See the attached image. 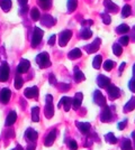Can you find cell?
Listing matches in <instances>:
<instances>
[{"instance_id":"cell-6","label":"cell","mask_w":135,"mask_h":150,"mask_svg":"<svg viewBox=\"0 0 135 150\" xmlns=\"http://www.w3.org/2000/svg\"><path fill=\"white\" fill-rule=\"evenodd\" d=\"M9 77V66L7 63H2L0 67V82L7 81Z\"/></svg>"},{"instance_id":"cell-30","label":"cell","mask_w":135,"mask_h":150,"mask_svg":"<svg viewBox=\"0 0 135 150\" xmlns=\"http://www.w3.org/2000/svg\"><path fill=\"white\" fill-rule=\"evenodd\" d=\"M131 11H132L131 6H130V5H125L124 8H123V10H122V17H123V18L128 17V16L131 15Z\"/></svg>"},{"instance_id":"cell-28","label":"cell","mask_w":135,"mask_h":150,"mask_svg":"<svg viewBox=\"0 0 135 150\" xmlns=\"http://www.w3.org/2000/svg\"><path fill=\"white\" fill-rule=\"evenodd\" d=\"M105 140L107 141L108 143H110V145H113V143H114V145L117 143V138L115 137L114 133H111V132H110V133H107V135L105 136Z\"/></svg>"},{"instance_id":"cell-11","label":"cell","mask_w":135,"mask_h":150,"mask_svg":"<svg viewBox=\"0 0 135 150\" xmlns=\"http://www.w3.org/2000/svg\"><path fill=\"white\" fill-rule=\"evenodd\" d=\"M97 83H98V85H99L100 87H104V89H107L108 86L111 84L109 77L105 76V75H99L98 79H97Z\"/></svg>"},{"instance_id":"cell-46","label":"cell","mask_w":135,"mask_h":150,"mask_svg":"<svg viewBox=\"0 0 135 150\" xmlns=\"http://www.w3.org/2000/svg\"><path fill=\"white\" fill-rule=\"evenodd\" d=\"M27 150H35V145H30L27 147Z\"/></svg>"},{"instance_id":"cell-32","label":"cell","mask_w":135,"mask_h":150,"mask_svg":"<svg viewBox=\"0 0 135 150\" xmlns=\"http://www.w3.org/2000/svg\"><path fill=\"white\" fill-rule=\"evenodd\" d=\"M91 36H92V33H91V30L88 29V28H86V29H83V30L81 31V37H82L83 39H89Z\"/></svg>"},{"instance_id":"cell-8","label":"cell","mask_w":135,"mask_h":150,"mask_svg":"<svg viewBox=\"0 0 135 150\" xmlns=\"http://www.w3.org/2000/svg\"><path fill=\"white\" fill-rule=\"evenodd\" d=\"M113 118V114H111V111H110V108L105 105L104 109H103V112L100 114V119L103 122H109Z\"/></svg>"},{"instance_id":"cell-2","label":"cell","mask_w":135,"mask_h":150,"mask_svg":"<svg viewBox=\"0 0 135 150\" xmlns=\"http://www.w3.org/2000/svg\"><path fill=\"white\" fill-rule=\"evenodd\" d=\"M43 30L38 27H35L34 29V33H33V36H32V46L36 47L42 41V37H43Z\"/></svg>"},{"instance_id":"cell-1","label":"cell","mask_w":135,"mask_h":150,"mask_svg":"<svg viewBox=\"0 0 135 150\" xmlns=\"http://www.w3.org/2000/svg\"><path fill=\"white\" fill-rule=\"evenodd\" d=\"M36 63L40 65V67L45 68L47 66L51 65V61H50V57H49V54L47 53H41V54L37 55L36 57Z\"/></svg>"},{"instance_id":"cell-48","label":"cell","mask_w":135,"mask_h":150,"mask_svg":"<svg viewBox=\"0 0 135 150\" xmlns=\"http://www.w3.org/2000/svg\"><path fill=\"white\" fill-rule=\"evenodd\" d=\"M125 65H126L125 63H122V64H121V67H119V71H123V69H124V67H125Z\"/></svg>"},{"instance_id":"cell-12","label":"cell","mask_w":135,"mask_h":150,"mask_svg":"<svg viewBox=\"0 0 135 150\" xmlns=\"http://www.w3.org/2000/svg\"><path fill=\"white\" fill-rule=\"evenodd\" d=\"M76 125L78 127V129L80 130L81 133H84V135L89 133V131H90V129H91L90 123L88 122H76Z\"/></svg>"},{"instance_id":"cell-45","label":"cell","mask_w":135,"mask_h":150,"mask_svg":"<svg viewBox=\"0 0 135 150\" xmlns=\"http://www.w3.org/2000/svg\"><path fill=\"white\" fill-rule=\"evenodd\" d=\"M50 83H51L52 85H55V84H56V82H55V77H54L53 74L50 75Z\"/></svg>"},{"instance_id":"cell-36","label":"cell","mask_w":135,"mask_h":150,"mask_svg":"<svg viewBox=\"0 0 135 150\" xmlns=\"http://www.w3.org/2000/svg\"><path fill=\"white\" fill-rule=\"evenodd\" d=\"M23 83H24V81H23V79H22L19 75H17V76L15 77V87H16L17 90H19V89L23 86Z\"/></svg>"},{"instance_id":"cell-47","label":"cell","mask_w":135,"mask_h":150,"mask_svg":"<svg viewBox=\"0 0 135 150\" xmlns=\"http://www.w3.org/2000/svg\"><path fill=\"white\" fill-rule=\"evenodd\" d=\"M18 1H19V3H20V5H24V6H26L27 0H18Z\"/></svg>"},{"instance_id":"cell-4","label":"cell","mask_w":135,"mask_h":150,"mask_svg":"<svg viewBox=\"0 0 135 150\" xmlns=\"http://www.w3.org/2000/svg\"><path fill=\"white\" fill-rule=\"evenodd\" d=\"M71 37H72V31H71V30H64V31H62V33L60 34V36H59V44H60V46L64 47L68 43H69V41L71 39Z\"/></svg>"},{"instance_id":"cell-51","label":"cell","mask_w":135,"mask_h":150,"mask_svg":"<svg viewBox=\"0 0 135 150\" xmlns=\"http://www.w3.org/2000/svg\"><path fill=\"white\" fill-rule=\"evenodd\" d=\"M133 74H134V76H135V64H134V66H133Z\"/></svg>"},{"instance_id":"cell-42","label":"cell","mask_w":135,"mask_h":150,"mask_svg":"<svg viewBox=\"0 0 135 150\" xmlns=\"http://www.w3.org/2000/svg\"><path fill=\"white\" fill-rule=\"evenodd\" d=\"M126 125H127V120H124L123 122L118 123V129L119 130H124L126 128Z\"/></svg>"},{"instance_id":"cell-7","label":"cell","mask_w":135,"mask_h":150,"mask_svg":"<svg viewBox=\"0 0 135 150\" xmlns=\"http://www.w3.org/2000/svg\"><path fill=\"white\" fill-rule=\"evenodd\" d=\"M94 100H95V103L100 105V107H105L106 105V99L105 96L101 94L100 91H95L94 92Z\"/></svg>"},{"instance_id":"cell-40","label":"cell","mask_w":135,"mask_h":150,"mask_svg":"<svg viewBox=\"0 0 135 150\" xmlns=\"http://www.w3.org/2000/svg\"><path fill=\"white\" fill-rule=\"evenodd\" d=\"M101 17H103L104 23H105L106 25H109V24H110V17H109V15L108 14H103L101 15Z\"/></svg>"},{"instance_id":"cell-31","label":"cell","mask_w":135,"mask_h":150,"mask_svg":"<svg viewBox=\"0 0 135 150\" xmlns=\"http://www.w3.org/2000/svg\"><path fill=\"white\" fill-rule=\"evenodd\" d=\"M40 16H41V14L37 8H33V9L30 10V17H32L33 20H35V21L38 20V19H40Z\"/></svg>"},{"instance_id":"cell-37","label":"cell","mask_w":135,"mask_h":150,"mask_svg":"<svg viewBox=\"0 0 135 150\" xmlns=\"http://www.w3.org/2000/svg\"><path fill=\"white\" fill-rule=\"evenodd\" d=\"M130 37H127V36H123L119 38V45L121 46H127L128 45V43H130Z\"/></svg>"},{"instance_id":"cell-50","label":"cell","mask_w":135,"mask_h":150,"mask_svg":"<svg viewBox=\"0 0 135 150\" xmlns=\"http://www.w3.org/2000/svg\"><path fill=\"white\" fill-rule=\"evenodd\" d=\"M14 150H23V148H22L20 146H17V147H16V148H15Z\"/></svg>"},{"instance_id":"cell-26","label":"cell","mask_w":135,"mask_h":150,"mask_svg":"<svg viewBox=\"0 0 135 150\" xmlns=\"http://www.w3.org/2000/svg\"><path fill=\"white\" fill-rule=\"evenodd\" d=\"M101 63H103V56L100 55H97L94 58V62H92V65L96 69H99L100 66H101Z\"/></svg>"},{"instance_id":"cell-39","label":"cell","mask_w":135,"mask_h":150,"mask_svg":"<svg viewBox=\"0 0 135 150\" xmlns=\"http://www.w3.org/2000/svg\"><path fill=\"white\" fill-rule=\"evenodd\" d=\"M128 87H130V90L133 92V93H135V76L130 81V84H128Z\"/></svg>"},{"instance_id":"cell-19","label":"cell","mask_w":135,"mask_h":150,"mask_svg":"<svg viewBox=\"0 0 135 150\" xmlns=\"http://www.w3.org/2000/svg\"><path fill=\"white\" fill-rule=\"evenodd\" d=\"M25 137H26V139L28 141H35L37 139L38 135L34 129H28L26 131V133H25Z\"/></svg>"},{"instance_id":"cell-15","label":"cell","mask_w":135,"mask_h":150,"mask_svg":"<svg viewBox=\"0 0 135 150\" xmlns=\"http://www.w3.org/2000/svg\"><path fill=\"white\" fill-rule=\"evenodd\" d=\"M82 97H83V95H82V93H80V92L77 93V94L74 95V99L72 100V108H73L74 110H78L81 107Z\"/></svg>"},{"instance_id":"cell-27","label":"cell","mask_w":135,"mask_h":150,"mask_svg":"<svg viewBox=\"0 0 135 150\" xmlns=\"http://www.w3.org/2000/svg\"><path fill=\"white\" fill-rule=\"evenodd\" d=\"M122 150H133V145L130 139H125L122 142Z\"/></svg>"},{"instance_id":"cell-14","label":"cell","mask_w":135,"mask_h":150,"mask_svg":"<svg viewBox=\"0 0 135 150\" xmlns=\"http://www.w3.org/2000/svg\"><path fill=\"white\" fill-rule=\"evenodd\" d=\"M38 95V89L36 86L33 87H28L25 90V96L28 99H33V97H37Z\"/></svg>"},{"instance_id":"cell-23","label":"cell","mask_w":135,"mask_h":150,"mask_svg":"<svg viewBox=\"0 0 135 150\" xmlns=\"http://www.w3.org/2000/svg\"><path fill=\"white\" fill-rule=\"evenodd\" d=\"M84 79H86V76L83 75V73L81 72L80 69L76 68L74 69V80H76V82H82Z\"/></svg>"},{"instance_id":"cell-38","label":"cell","mask_w":135,"mask_h":150,"mask_svg":"<svg viewBox=\"0 0 135 150\" xmlns=\"http://www.w3.org/2000/svg\"><path fill=\"white\" fill-rule=\"evenodd\" d=\"M69 148H70V150H77V149H78L77 141H74V140H71V141L69 142Z\"/></svg>"},{"instance_id":"cell-25","label":"cell","mask_w":135,"mask_h":150,"mask_svg":"<svg viewBox=\"0 0 135 150\" xmlns=\"http://www.w3.org/2000/svg\"><path fill=\"white\" fill-rule=\"evenodd\" d=\"M78 6V0H68V10L69 13H73Z\"/></svg>"},{"instance_id":"cell-18","label":"cell","mask_w":135,"mask_h":150,"mask_svg":"<svg viewBox=\"0 0 135 150\" xmlns=\"http://www.w3.org/2000/svg\"><path fill=\"white\" fill-rule=\"evenodd\" d=\"M55 137H56V132H55V130H52L47 136H46V139H45V146H47V147H50V146H52L53 145V142L55 141Z\"/></svg>"},{"instance_id":"cell-35","label":"cell","mask_w":135,"mask_h":150,"mask_svg":"<svg viewBox=\"0 0 135 150\" xmlns=\"http://www.w3.org/2000/svg\"><path fill=\"white\" fill-rule=\"evenodd\" d=\"M113 52H114V54L116 55V56H119L123 53V48H122V46L119 44H115L113 46Z\"/></svg>"},{"instance_id":"cell-34","label":"cell","mask_w":135,"mask_h":150,"mask_svg":"<svg viewBox=\"0 0 135 150\" xmlns=\"http://www.w3.org/2000/svg\"><path fill=\"white\" fill-rule=\"evenodd\" d=\"M114 66H115V62L114 61H110V59H107L105 63H104V68L106 69V71H111L113 68H114Z\"/></svg>"},{"instance_id":"cell-20","label":"cell","mask_w":135,"mask_h":150,"mask_svg":"<svg viewBox=\"0 0 135 150\" xmlns=\"http://www.w3.org/2000/svg\"><path fill=\"white\" fill-rule=\"evenodd\" d=\"M16 119H17V114H16V112H15V111H11V112L8 114L7 119H6V125L9 127V125L14 124L15 121H16Z\"/></svg>"},{"instance_id":"cell-16","label":"cell","mask_w":135,"mask_h":150,"mask_svg":"<svg viewBox=\"0 0 135 150\" xmlns=\"http://www.w3.org/2000/svg\"><path fill=\"white\" fill-rule=\"evenodd\" d=\"M104 5H105V7H106L107 11H109V13L115 14V13H117V11H118V7H117L114 2H111L110 0H105V1H104Z\"/></svg>"},{"instance_id":"cell-41","label":"cell","mask_w":135,"mask_h":150,"mask_svg":"<svg viewBox=\"0 0 135 150\" xmlns=\"http://www.w3.org/2000/svg\"><path fill=\"white\" fill-rule=\"evenodd\" d=\"M40 5L42 6V8L47 9V8L51 7V1H49V0H46V1H42V3H40Z\"/></svg>"},{"instance_id":"cell-22","label":"cell","mask_w":135,"mask_h":150,"mask_svg":"<svg viewBox=\"0 0 135 150\" xmlns=\"http://www.w3.org/2000/svg\"><path fill=\"white\" fill-rule=\"evenodd\" d=\"M135 109V97H131V100L125 104V107H124V111L125 112H130V111H132V110Z\"/></svg>"},{"instance_id":"cell-43","label":"cell","mask_w":135,"mask_h":150,"mask_svg":"<svg viewBox=\"0 0 135 150\" xmlns=\"http://www.w3.org/2000/svg\"><path fill=\"white\" fill-rule=\"evenodd\" d=\"M55 41H56V36L53 35V36H51V38H50V41H49V45L53 46L54 44H55Z\"/></svg>"},{"instance_id":"cell-17","label":"cell","mask_w":135,"mask_h":150,"mask_svg":"<svg viewBox=\"0 0 135 150\" xmlns=\"http://www.w3.org/2000/svg\"><path fill=\"white\" fill-rule=\"evenodd\" d=\"M29 69V62L27 59H22L19 65H18V73L24 74Z\"/></svg>"},{"instance_id":"cell-33","label":"cell","mask_w":135,"mask_h":150,"mask_svg":"<svg viewBox=\"0 0 135 150\" xmlns=\"http://www.w3.org/2000/svg\"><path fill=\"white\" fill-rule=\"evenodd\" d=\"M128 30H131L130 27L127 26V25H125V24H123L121 26H118V27L116 28V31H117V34H125V33H127Z\"/></svg>"},{"instance_id":"cell-13","label":"cell","mask_w":135,"mask_h":150,"mask_svg":"<svg viewBox=\"0 0 135 150\" xmlns=\"http://www.w3.org/2000/svg\"><path fill=\"white\" fill-rule=\"evenodd\" d=\"M10 96H11V92L9 89H2L1 90V93H0V100L2 103H8V101L10 100Z\"/></svg>"},{"instance_id":"cell-5","label":"cell","mask_w":135,"mask_h":150,"mask_svg":"<svg viewBox=\"0 0 135 150\" xmlns=\"http://www.w3.org/2000/svg\"><path fill=\"white\" fill-rule=\"evenodd\" d=\"M107 92L110 100H116V99H118L121 96V90L117 86L113 85V84H110L107 87Z\"/></svg>"},{"instance_id":"cell-3","label":"cell","mask_w":135,"mask_h":150,"mask_svg":"<svg viewBox=\"0 0 135 150\" xmlns=\"http://www.w3.org/2000/svg\"><path fill=\"white\" fill-rule=\"evenodd\" d=\"M52 100L53 97L52 95H46V105H45V117L47 119L52 118L54 114V109L53 104H52Z\"/></svg>"},{"instance_id":"cell-21","label":"cell","mask_w":135,"mask_h":150,"mask_svg":"<svg viewBox=\"0 0 135 150\" xmlns=\"http://www.w3.org/2000/svg\"><path fill=\"white\" fill-rule=\"evenodd\" d=\"M81 55H82V53H81L80 49H79V48H74V49H72V51L68 54V57H69L70 59H76V58L81 57Z\"/></svg>"},{"instance_id":"cell-9","label":"cell","mask_w":135,"mask_h":150,"mask_svg":"<svg viewBox=\"0 0 135 150\" xmlns=\"http://www.w3.org/2000/svg\"><path fill=\"white\" fill-rule=\"evenodd\" d=\"M57 107H59V108L64 107V111H69L70 108L72 107V99L69 97V96H63V97L61 99V101H60V103H59Z\"/></svg>"},{"instance_id":"cell-29","label":"cell","mask_w":135,"mask_h":150,"mask_svg":"<svg viewBox=\"0 0 135 150\" xmlns=\"http://www.w3.org/2000/svg\"><path fill=\"white\" fill-rule=\"evenodd\" d=\"M38 114H40V109H38L37 107H35V108L32 109V120H33L34 122H37V121L40 120Z\"/></svg>"},{"instance_id":"cell-49","label":"cell","mask_w":135,"mask_h":150,"mask_svg":"<svg viewBox=\"0 0 135 150\" xmlns=\"http://www.w3.org/2000/svg\"><path fill=\"white\" fill-rule=\"evenodd\" d=\"M132 138H133V141H134V148H135V131L132 132Z\"/></svg>"},{"instance_id":"cell-52","label":"cell","mask_w":135,"mask_h":150,"mask_svg":"<svg viewBox=\"0 0 135 150\" xmlns=\"http://www.w3.org/2000/svg\"><path fill=\"white\" fill-rule=\"evenodd\" d=\"M41 1H46V0H41Z\"/></svg>"},{"instance_id":"cell-10","label":"cell","mask_w":135,"mask_h":150,"mask_svg":"<svg viewBox=\"0 0 135 150\" xmlns=\"http://www.w3.org/2000/svg\"><path fill=\"white\" fill-rule=\"evenodd\" d=\"M99 46H100V39L97 38L94 43H91V44H89L88 46H86V51H87V53L92 54V53H96V52L99 49Z\"/></svg>"},{"instance_id":"cell-24","label":"cell","mask_w":135,"mask_h":150,"mask_svg":"<svg viewBox=\"0 0 135 150\" xmlns=\"http://www.w3.org/2000/svg\"><path fill=\"white\" fill-rule=\"evenodd\" d=\"M0 7L5 11H9L10 8H11V0H2V1H0Z\"/></svg>"},{"instance_id":"cell-44","label":"cell","mask_w":135,"mask_h":150,"mask_svg":"<svg viewBox=\"0 0 135 150\" xmlns=\"http://www.w3.org/2000/svg\"><path fill=\"white\" fill-rule=\"evenodd\" d=\"M130 39H132V41H135V26L131 30V37H130Z\"/></svg>"}]
</instances>
